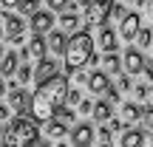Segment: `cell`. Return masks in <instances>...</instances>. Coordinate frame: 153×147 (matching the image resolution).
<instances>
[{
    "label": "cell",
    "mask_w": 153,
    "mask_h": 147,
    "mask_svg": "<svg viewBox=\"0 0 153 147\" xmlns=\"http://www.w3.org/2000/svg\"><path fill=\"white\" fill-rule=\"evenodd\" d=\"M116 43H119V40H116V31H111V28L105 26L102 31H99V45H102V51L105 54H116Z\"/></svg>",
    "instance_id": "14"
},
{
    "label": "cell",
    "mask_w": 153,
    "mask_h": 147,
    "mask_svg": "<svg viewBox=\"0 0 153 147\" xmlns=\"http://www.w3.org/2000/svg\"><path fill=\"white\" fill-rule=\"evenodd\" d=\"M0 60H3V48H0Z\"/></svg>",
    "instance_id": "48"
},
{
    "label": "cell",
    "mask_w": 153,
    "mask_h": 147,
    "mask_svg": "<svg viewBox=\"0 0 153 147\" xmlns=\"http://www.w3.org/2000/svg\"><path fill=\"white\" fill-rule=\"evenodd\" d=\"M105 74H119L122 71V57L116 54H105V65H102Z\"/></svg>",
    "instance_id": "21"
},
{
    "label": "cell",
    "mask_w": 153,
    "mask_h": 147,
    "mask_svg": "<svg viewBox=\"0 0 153 147\" xmlns=\"http://www.w3.org/2000/svg\"><path fill=\"white\" fill-rule=\"evenodd\" d=\"M139 28H142V20H139V14H136V11H128V14L119 20V31H116V34H119L122 40H136Z\"/></svg>",
    "instance_id": "5"
},
{
    "label": "cell",
    "mask_w": 153,
    "mask_h": 147,
    "mask_svg": "<svg viewBox=\"0 0 153 147\" xmlns=\"http://www.w3.org/2000/svg\"><path fill=\"white\" fill-rule=\"evenodd\" d=\"M102 102H108V105H114V102H119V91H116V88H108V91L102 93Z\"/></svg>",
    "instance_id": "29"
},
{
    "label": "cell",
    "mask_w": 153,
    "mask_h": 147,
    "mask_svg": "<svg viewBox=\"0 0 153 147\" xmlns=\"http://www.w3.org/2000/svg\"><path fill=\"white\" fill-rule=\"evenodd\" d=\"M150 40H153V28L148 26V28H139V34H136V48L139 51H142V48H148V45H150Z\"/></svg>",
    "instance_id": "25"
},
{
    "label": "cell",
    "mask_w": 153,
    "mask_h": 147,
    "mask_svg": "<svg viewBox=\"0 0 153 147\" xmlns=\"http://www.w3.org/2000/svg\"><path fill=\"white\" fill-rule=\"evenodd\" d=\"M3 91H6V85H3V79H0V96H3Z\"/></svg>",
    "instance_id": "42"
},
{
    "label": "cell",
    "mask_w": 153,
    "mask_h": 147,
    "mask_svg": "<svg viewBox=\"0 0 153 147\" xmlns=\"http://www.w3.org/2000/svg\"><path fill=\"white\" fill-rule=\"evenodd\" d=\"M40 130L28 116H17L3 130V147H37Z\"/></svg>",
    "instance_id": "3"
},
{
    "label": "cell",
    "mask_w": 153,
    "mask_h": 147,
    "mask_svg": "<svg viewBox=\"0 0 153 147\" xmlns=\"http://www.w3.org/2000/svg\"><path fill=\"white\" fill-rule=\"evenodd\" d=\"M37 147H54L51 142H37Z\"/></svg>",
    "instance_id": "41"
},
{
    "label": "cell",
    "mask_w": 153,
    "mask_h": 147,
    "mask_svg": "<svg viewBox=\"0 0 153 147\" xmlns=\"http://www.w3.org/2000/svg\"><path fill=\"white\" fill-rule=\"evenodd\" d=\"M76 3H85V6H88V3H91V0H76Z\"/></svg>",
    "instance_id": "44"
},
{
    "label": "cell",
    "mask_w": 153,
    "mask_h": 147,
    "mask_svg": "<svg viewBox=\"0 0 153 147\" xmlns=\"http://www.w3.org/2000/svg\"><path fill=\"white\" fill-rule=\"evenodd\" d=\"M68 76L65 74H57L54 79L48 82H40L37 91H34L31 102H28V119L34 125H45V122L54 119V113L65 105L68 99Z\"/></svg>",
    "instance_id": "1"
},
{
    "label": "cell",
    "mask_w": 153,
    "mask_h": 147,
    "mask_svg": "<svg viewBox=\"0 0 153 147\" xmlns=\"http://www.w3.org/2000/svg\"><path fill=\"white\" fill-rule=\"evenodd\" d=\"M79 102H82V93H79V91H68L65 105H79Z\"/></svg>",
    "instance_id": "31"
},
{
    "label": "cell",
    "mask_w": 153,
    "mask_h": 147,
    "mask_svg": "<svg viewBox=\"0 0 153 147\" xmlns=\"http://www.w3.org/2000/svg\"><path fill=\"white\" fill-rule=\"evenodd\" d=\"M57 147H68V144H62V142H60V144H57Z\"/></svg>",
    "instance_id": "45"
},
{
    "label": "cell",
    "mask_w": 153,
    "mask_h": 147,
    "mask_svg": "<svg viewBox=\"0 0 153 147\" xmlns=\"http://www.w3.org/2000/svg\"><path fill=\"white\" fill-rule=\"evenodd\" d=\"M119 144H122V147H145V133L136 130V127H131V130L122 133Z\"/></svg>",
    "instance_id": "13"
},
{
    "label": "cell",
    "mask_w": 153,
    "mask_h": 147,
    "mask_svg": "<svg viewBox=\"0 0 153 147\" xmlns=\"http://www.w3.org/2000/svg\"><path fill=\"white\" fill-rule=\"evenodd\" d=\"M111 108H114V105H108V102H94V110H91V113H94V119H97L99 125H105V122L114 119V116H111L114 110H111Z\"/></svg>",
    "instance_id": "19"
},
{
    "label": "cell",
    "mask_w": 153,
    "mask_h": 147,
    "mask_svg": "<svg viewBox=\"0 0 153 147\" xmlns=\"http://www.w3.org/2000/svg\"><path fill=\"white\" fill-rule=\"evenodd\" d=\"M0 37H3V26H0Z\"/></svg>",
    "instance_id": "47"
},
{
    "label": "cell",
    "mask_w": 153,
    "mask_h": 147,
    "mask_svg": "<svg viewBox=\"0 0 153 147\" xmlns=\"http://www.w3.org/2000/svg\"><path fill=\"white\" fill-rule=\"evenodd\" d=\"M97 136H99V147H111V130L108 127H99Z\"/></svg>",
    "instance_id": "28"
},
{
    "label": "cell",
    "mask_w": 153,
    "mask_h": 147,
    "mask_svg": "<svg viewBox=\"0 0 153 147\" xmlns=\"http://www.w3.org/2000/svg\"><path fill=\"white\" fill-rule=\"evenodd\" d=\"M145 9H148V14L153 17V0H145Z\"/></svg>",
    "instance_id": "40"
},
{
    "label": "cell",
    "mask_w": 153,
    "mask_h": 147,
    "mask_svg": "<svg viewBox=\"0 0 153 147\" xmlns=\"http://www.w3.org/2000/svg\"><path fill=\"white\" fill-rule=\"evenodd\" d=\"M0 144H3V127H0Z\"/></svg>",
    "instance_id": "43"
},
{
    "label": "cell",
    "mask_w": 153,
    "mask_h": 147,
    "mask_svg": "<svg viewBox=\"0 0 153 147\" xmlns=\"http://www.w3.org/2000/svg\"><path fill=\"white\" fill-rule=\"evenodd\" d=\"M142 122L153 130V108H150V105H148V108H142Z\"/></svg>",
    "instance_id": "30"
},
{
    "label": "cell",
    "mask_w": 153,
    "mask_h": 147,
    "mask_svg": "<svg viewBox=\"0 0 153 147\" xmlns=\"http://www.w3.org/2000/svg\"><path fill=\"white\" fill-rule=\"evenodd\" d=\"M111 9H114V0H91L85 6V28H105L111 17Z\"/></svg>",
    "instance_id": "4"
},
{
    "label": "cell",
    "mask_w": 153,
    "mask_h": 147,
    "mask_svg": "<svg viewBox=\"0 0 153 147\" xmlns=\"http://www.w3.org/2000/svg\"><path fill=\"white\" fill-rule=\"evenodd\" d=\"M128 3H136V0H128Z\"/></svg>",
    "instance_id": "49"
},
{
    "label": "cell",
    "mask_w": 153,
    "mask_h": 147,
    "mask_svg": "<svg viewBox=\"0 0 153 147\" xmlns=\"http://www.w3.org/2000/svg\"><path fill=\"white\" fill-rule=\"evenodd\" d=\"M142 65H145V57H142V51H139V48H128L125 54H122V68H125V76L139 74V71H142Z\"/></svg>",
    "instance_id": "7"
},
{
    "label": "cell",
    "mask_w": 153,
    "mask_h": 147,
    "mask_svg": "<svg viewBox=\"0 0 153 147\" xmlns=\"http://www.w3.org/2000/svg\"><path fill=\"white\" fill-rule=\"evenodd\" d=\"M45 51H48V45H45V37H40V34H34L31 43H28V57H34V60H45Z\"/></svg>",
    "instance_id": "15"
},
{
    "label": "cell",
    "mask_w": 153,
    "mask_h": 147,
    "mask_svg": "<svg viewBox=\"0 0 153 147\" xmlns=\"http://www.w3.org/2000/svg\"><path fill=\"white\" fill-rule=\"evenodd\" d=\"M85 85H88V91H91V93H99V96H102V93L111 88V76L105 74V71H94V74H88V82H85Z\"/></svg>",
    "instance_id": "11"
},
{
    "label": "cell",
    "mask_w": 153,
    "mask_h": 147,
    "mask_svg": "<svg viewBox=\"0 0 153 147\" xmlns=\"http://www.w3.org/2000/svg\"><path fill=\"white\" fill-rule=\"evenodd\" d=\"M6 17V37L11 40V43H20L23 40V28H26V20L23 17H14L11 11H3Z\"/></svg>",
    "instance_id": "8"
},
{
    "label": "cell",
    "mask_w": 153,
    "mask_h": 147,
    "mask_svg": "<svg viewBox=\"0 0 153 147\" xmlns=\"http://www.w3.org/2000/svg\"><path fill=\"white\" fill-rule=\"evenodd\" d=\"M68 3H71V0H48V11L51 14H54V11H65Z\"/></svg>",
    "instance_id": "26"
},
{
    "label": "cell",
    "mask_w": 153,
    "mask_h": 147,
    "mask_svg": "<svg viewBox=\"0 0 153 147\" xmlns=\"http://www.w3.org/2000/svg\"><path fill=\"white\" fill-rule=\"evenodd\" d=\"M119 88H125V91H131V79H128V76H122V82H119Z\"/></svg>",
    "instance_id": "38"
},
{
    "label": "cell",
    "mask_w": 153,
    "mask_h": 147,
    "mask_svg": "<svg viewBox=\"0 0 153 147\" xmlns=\"http://www.w3.org/2000/svg\"><path fill=\"white\" fill-rule=\"evenodd\" d=\"M108 130H111V133H114V130H122V133H125V125H122V119H111V122H108Z\"/></svg>",
    "instance_id": "32"
},
{
    "label": "cell",
    "mask_w": 153,
    "mask_h": 147,
    "mask_svg": "<svg viewBox=\"0 0 153 147\" xmlns=\"http://www.w3.org/2000/svg\"><path fill=\"white\" fill-rule=\"evenodd\" d=\"M142 71L148 74V79H153V65H148V62H145V65H142Z\"/></svg>",
    "instance_id": "37"
},
{
    "label": "cell",
    "mask_w": 153,
    "mask_h": 147,
    "mask_svg": "<svg viewBox=\"0 0 153 147\" xmlns=\"http://www.w3.org/2000/svg\"><path fill=\"white\" fill-rule=\"evenodd\" d=\"M148 93H150V88H148V85H136V96H139V99H145Z\"/></svg>",
    "instance_id": "35"
},
{
    "label": "cell",
    "mask_w": 153,
    "mask_h": 147,
    "mask_svg": "<svg viewBox=\"0 0 153 147\" xmlns=\"http://www.w3.org/2000/svg\"><path fill=\"white\" fill-rule=\"evenodd\" d=\"M62 54H65V71H68V74L82 71V68L88 65V60L94 57V37L85 31V28L76 31V34H71Z\"/></svg>",
    "instance_id": "2"
},
{
    "label": "cell",
    "mask_w": 153,
    "mask_h": 147,
    "mask_svg": "<svg viewBox=\"0 0 153 147\" xmlns=\"http://www.w3.org/2000/svg\"><path fill=\"white\" fill-rule=\"evenodd\" d=\"M150 147H153V133H150Z\"/></svg>",
    "instance_id": "46"
},
{
    "label": "cell",
    "mask_w": 153,
    "mask_h": 147,
    "mask_svg": "<svg viewBox=\"0 0 153 147\" xmlns=\"http://www.w3.org/2000/svg\"><path fill=\"white\" fill-rule=\"evenodd\" d=\"M9 119V105H0V122Z\"/></svg>",
    "instance_id": "36"
},
{
    "label": "cell",
    "mask_w": 153,
    "mask_h": 147,
    "mask_svg": "<svg viewBox=\"0 0 153 147\" xmlns=\"http://www.w3.org/2000/svg\"><path fill=\"white\" fill-rule=\"evenodd\" d=\"M111 14H114V17H119V20H122V17H125L128 11H125V6H116V3H114V9H111Z\"/></svg>",
    "instance_id": "33"
},
{
    "label": "cell",
    "mask_w": 153,
    "mask_h": 147,
    "mask_svg": "<svg viewBox=\"0 0 153 147\" xmlns=\"http://www.w3.org/2000/svg\"><path fill=\"white\" fill-rule=\"evenodd\" d=\"M94 136H97L94 127L85 125V122L71 127V144H74V147H91V144H94Z\"/></svg>",
    "instance_id": "6"
},
{
    "label": "cell",
    "mask_w": 153,
    "mask_h": 147,
    "mask_svg": "<svg viewBox=\"0 0 153 147\" xmlns=\"http://www.w3.org/2000/svg\"><path fill=\"white\" fill-rule=\"evenodd\" d=\"M57 74H60V62L51 60V57H45V60H40V62H37L34 79H37V82H48V79H54Z\"/></svg>",
    "instance_id": "9"
},
{
    "label": "cell",
    "mask_w": 153,
    "mask_h": 147,
    "mask_svg": "<svg viewBox=\"0 0 153 147\" xmlns=\"http://www.w3.org/2000/svg\"><path fill=\"white\" fill-rule=\"evenodd\" d=\"M65 43H68V37H65V34L60 31V28H57V31H51L48 37H45V45H48V48L54 51V54H60V51H65Z\"/></svg>",
    "instance_id": "17"
},
{
    "label": "cell",
    "mask_w": 153,
    "mask_h": 147,
    "mask_svg": "<svg viewBox=\"0 0 153 147\" xmlns=\"http://www.w3.org/2000/svg\"><path fill=\"white\" fill-rule=\"evenodd\" d=\"M79 110H82V113H91V110H94V102H88V99H82V102H79Z\"/></svg>",
    "instance_id": "34"
},
{
    "label": "cell",
    "mask_w": 153,
    "mask_h": 147,
    "mask_svg": "<svg viewBox=\"0 0 153 147\" xmlns=\"http://www.w3.org/2000/svg\"><path fill=\"white\" fill-rule=\"evenodd\" d=\"M17 68H20V62H17V54H14V51L3 54V60H0V74H3V76H14Z\"/></svg>",
    "instance_id": "18"
},
{
    "label": "cell",
    "mask_w": 153,
    "mask_h": 147,
    "mask_svg": "<svg viewBox=\"0 0 153 147\" xmlns=\"http://www.w3.org/2000/svg\"><path fill=\"white\" fill-rule=\"evenodd\" d=\"M76 28H79V17L74 14V11H65V14L60 17V31L65 34V31H74L76 34Z\"/></svg>",
    "instance_id": "20"
},
{
    "label": "cell",
    "mask_w": 153,
    "mask_h": 147,
    "mask_svg": "<svg viewBox=\"0 0 153 147\" xmlns=\"http://www.w3.org/2000/svg\"><path fill=\"white\" fill-rule=\"evenodd\" d=\"M17 79H20V82H31V79H34V71H31L28 65L17 68Z\"/></svg>",
    "instance_id": "27"
},
{
    "label": "cell",
    "mask_w": 153,
    "mask_h": 147,
    "mask_svg": "<svg viewBox=\"0 0 153 147\" xmlns=\"http://www.w3.org/2000/svg\"><path fill=\"white\" fill-rule=\"evenodd\" d=\"M31 31L40 34V37H45V31H51V26H54V14L51 11H37V14L31 17Z\"/></svg>",
    "instance_id": "10"
},
{
    "label": "cell",
    "mask_w": 153,
    "mask_h": 147,
    "mask_svg": "<svg viewBox=\"0 0 153 147\" xmlns=\"http://www.w3.org/2000/svg\"><path fill=\"white\" fill-rule=\"evenodd\" d=\"M17 11L26 14V17H34L40 11V0H20V3H17Z\"/></svg>",
    "instance_id": "22"
},
{
    "label": "cell",
    "mask_w": 153,
    "mask_h": 147,
    "mask_svg": "<svg viewBox=\"0 0 153 147\" xmlns=\"http://www.w3.org/2000/svg\"><path fill=\"white\" fill-rule=\"evenodd\" d=\"M0 3H3L6 9H11V6H17V3H20V0H0Z\"/></svg>",
    "instance_id": "39"
},
{
    "label": "cell",
    "mask_w": 153,
    "mask_h": 147,
    "mask_svg": "<svg viewBox=\"0 0 153 147\" xmlns=\"http://www.w3.org/2000/svg\"><path fill=\"white\" fill-rule=\"evenodd\" d=\"M54 119L60 122V125H65V127H68V125H71V122H74V110L68 108V105H62V108H60V110H57V113H54Z\"/></svg>",
    "instance_id": "24"
},
{
    "label": "cell",
    "mask_w": 153,
    "mask_h": 147,
    "mask_svg": "<svg viewBox=\"0 0 153 147\" xmlns=\"http://www.w3.org/2000/svg\"><path fill=\"white\" fill-rule=\"evenodd\" d=\"M142 119V108L133 102H125L122 105V125H136V122Z\"/></svg>",
    "instance_id": "16"
},
{
    "label": "cell",
    "mask_w": 153,
    "mask_h": 147,
    "mask_svg": "<svg viewBox=\"0 0 153 147\" xmlns=\"http://www.w3.org/2000/svg\"><path fill=\"white\" fill-rule=\"evenodd\" d=\"M65 130H68V127H65V125H60L57 119L45 122V133H48L51 139H62V136H65Z\"/></svg>",
    "instance_id": "23"
},
{
    "label": "cell",
    "mask_w": 153,
    "mask_h": 147,
    "mask_svg": "<svg viewBox=\"0 0 153 147\" xmlns=\"http://www.w3.org/2000/svg\"><path fill=\"white\" fill-rule=\"evenodd\" d=\"M9 102L14 105V110H28V102H31V96H28L23 88H14V85H11V91H9Z\"/></svg>",
    "instance_id": "12"
}]
</instances>
